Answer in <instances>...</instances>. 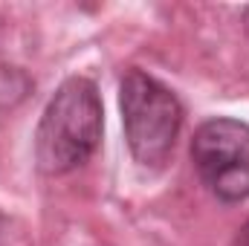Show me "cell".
<instances>
[{
    "label": "cell",
    "instance_id": "cell-3",
    "mask_svg": "<svg viewBox=\"0 0 249 246\" xmlns=\"http://www.w3.org/2000/svg\"><path fill=\"white\" fill-rule=\"evenodd\" d=\"M191 159L206 188L223 203L249 197V124L217 116L197 127Z\"/></svg>",
    "mask_w": 249,
    "mask_h": 246
},
{
    "label": "cell",
    "instance_id": "cell-1",
    "mask_svg": "<svg viewBox=\"0 0 249 246\" xmlns=\"http://www.w3.org/2000/svg\"><path fill=\"white\" fill-rule=\"evenodd\" d=\"M105 113L96 81L70 75L47 102L35 133V159L44 174H67L84 165L102 139Z\"/></svg>",
    "mask_w": 249,
    "mask_h": 246
},
{
    "label": "cell",
    "instance_id": "cell-2",
    "mask_svg": "<svg viewBox=\"0 0 249 246\" xmlns=\"http://www.w3.org/2000/svg\"><path fill=\"white\" fill-rule=\"evenodd\" d=\"M119 105L133 159L145 168H162L183 127V105L174 90L133 67L122 75Z\"/></svg>",
    "mask_w": 249,
    "mask_h": 246
},
{
    "label": "cell",
    "instance_id": "cell-4",
    "mask_svg": "<svg viewBox=\"0 0 249 246\" xmlns=\"http://www.w3.org/2000/svg\"><path fill=\"white\" fill-rule=\"evenodd\" d=\"M235 246H249V220L244 223V229H241V235H238Z\"/></svg>",
    "mask_w": 249,
    "mask_h": 246
}]
</instances>
